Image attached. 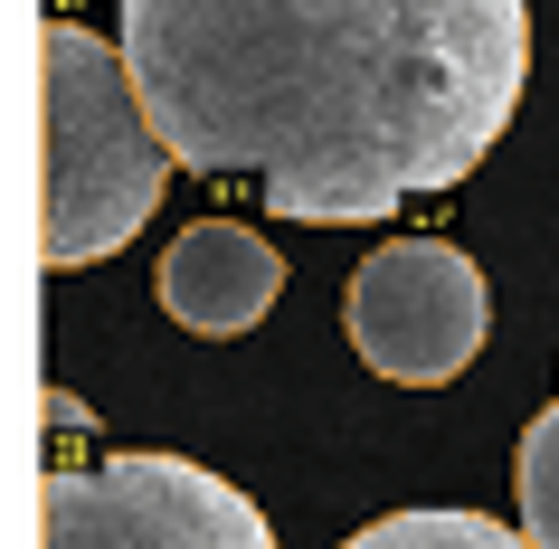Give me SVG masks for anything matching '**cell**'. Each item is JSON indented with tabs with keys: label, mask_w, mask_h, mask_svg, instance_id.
<instances>
[{
	"label": "cell",
	"mask_w": 559,
	"mask_h": 549,
	"mask_svg": "<svg viewBox=\"0 0 559 549\" xmlns=\"http://www.w3.org/2000/svg\"><path fill=\"white\" fill-rule=\"evenodd\" d=\"M123 67L180 171L360 228L455 190L531 76V0H123Z\"/></svg>",
	"instance_id": "obj_1"
},
{
	"label": "cell",
	"mask_w": 559,
	"mask_h": 549,
	"mask_svg": "<svg viewBox=\"0 0 559 549\" xmlns=\"http://www.w3.org/2000/svg\"><path fill=\"white\" fill-rule=\"evenodd\" d=\"M171 152L152 133L123 48L48 29V265H95L152 218Z\"/></svg>",
	"instance_id": "obj_2"
},
{
	"label": "cell",
	"mask_w": 559,
	"mask_h": 549,
	"mask_svg": "<svg viewBox=\"0 0 559 549\" xmlns=\"http://www.w3.org/2000/svg\"><path fill=\"white\" fill-rule=\"evenodd\" d=\"M38 530L48 549H275L247 492L180 455H115L58 474L38 502Z\"/></svg>",
	"instance_id": "obj_3"
},
{
	"label": "cell",
	"mask_w": 559,
	"mask_h": 549,
	"mask_svg": "<svg viewBox=\"0 0 559 549\" xmlns=\"http://www.w3.org/2000/svg\"><path fill=\"white\" fill-rule=\"evenodd\" d=\"M342 322H352V350L380 379L437 389L484 350L493 294H484V265L455 237H389L380 256H360L352 294H342Z\"/></svg>",
	"instance_id": "obj_4"
},
{
	"label": "cell",
	"mask_w": 559,
	"mask_h": 549,
	"mask_svg": "<svg viewBox=\"0 0 559 549\" xmlns=\"http://www.w3.org/2000/svg\"><path fill=\"white\" fill-rule=\"evenodd\" d=\"M275 294H285V256H275L257 228H237V218L180 228L171 256H162V313H171L180 332H200V342L257 332Z\"/></svg>",
	"instance_id": "obj_5"
},
{
	"label": "cell",
	"mask_w": 559,
	"mask_h": 549,
	"mask_svg": "<svg viewBox=\"0 0 559 549\" xmlns=\"http://www.w3.org/2000/svg\"><path fill=\"white\" fill-rule=\"evenodd\" d=\"M342 549H531V540L484 512H389L370 530H352Z\"/></svg>",
	"instance_id": "obj_6"
},
{
	"label": "cell",
	"mask_w": 559,
	"mask_h": 549,
	"mask_svg": "<svg viewBox=\"0 0 559 549\" xmlns=\"http://www.w3.org/2000/svg\"><path fill=\"white\" fill-rule=\"evenodd\" d=\"M512 484H522V540H531V549H559V398L522 427Z\"/></svg>",
	"instance_id": "obj_7"
}]
</instances>
